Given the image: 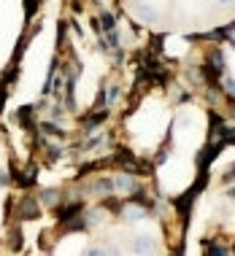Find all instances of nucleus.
I'll use <instances>...</instances> for the list:
<instances>
[{
    "instance_id": "obj_8",
    "label": "nucleus",
    "mask_w": 235,
    "mask_h": 256,
    "mask_svg": "<svg viewBox=\"0 0 235 256\" xmlns=\"http://www.w3.org/2000/svg\"><path fill=\"white\" fill-rule=\"evenodd\" d=\"M205 246H208V254L205 256H227V251L222 246H213V243H205Z\"/></svg>"
},
{
    "instance_id": "obj_1",
    "label": "nucleus",
    "mask_w": 235,
    "mask_h": 256,
    "mask_svg": "<svg viewBox=\"0 0 235 256\" xmlns=\"http://www.w3.org/2000/svg\"><path fill=\"white\" fill-rule=\"evenodd\" d=\"M154 251H157V243H154V238H151V234H138V238L133 240V254L151 256Z\"/></svg>"
},
{
    "instance_id": "obj_5",
    "label": "nucleus",
    "mask_w": 235,
    "mask_h": 256,
    "mask_svg": "<svg viewBox=\"0 0 235 256\" xmlns=\"http://www.w3.org/2000/svg\"><path fill=\"white\" fill-rule=\"evenodd\" d=\"M133 186H135V181H133V178L127 176V172H122V176H119V178H116V181H114V189H119V192H130V189H133Z\"/></svg>"
},
{
    "instance_id": "obj_18",
    "label": "nucleus",
    "mask_w": 235,
    "mask_h": 256,
    "mask_svg": "<svg viewBox=\"0 0 235 256\" xmlns=\"http://www.w3.org/2000/svg\"><path fill=\"white\" fill-rule=\"evenodd\" d=\"M232 194H235V192H232Z\"/></svg>"
},
{
    "instance_id": "obj_6",
    "label": "nucleus",
    "mask_w": 235,
    "mask_h": 256,
    "mask_svg": "<svg viewBox=\"0 0 235 256\" xmlns=\"http://www.w3.org/2000/svg\"><path fill=\"white\" fill-rule=\"evenodd\" d=\"M143 216H146V213H143L141 208H130V205H127V208L122 210V218H124V221H141Z\"/></svg>"
},
{
    "instance_id": "obj_4",
    "label": "nucleus",
    "mask_w": 235,
    "mask_h": 256,
    "mask_svg": "<svg viewBox=\"0 0 235 256\" xmlns=\"http://www.w3.org/2000/svg\"><path fill=\"white\" fill-rule=\"evenodd\" d=\"M138 16L143 19V22H157L160 19V14H157L151 6H143V3H138Z\"/></svg>"
},
{
    "instance_id": "obj_10",
    "label": "nucleus",
    "mask_w": 235,
    "mask_h": 256,
    "mask_svg": "<svg viewBox=\"0 0 235 256\" xmlns=\"http://www.w3.org/2000/svg\"><path fill=\"white\" fill-rule=\"evenodd\" d=\"M114 27H116L114 16H111V14H106V16H103V30H106V32H114Z\"/></svg>"
},
{
    "instance_id": "obj_16",
    "label": "nucleus",
    "mask_w": 235,
    "mask_h": 256,
    "mask_svg": "<svg viewBox=\"0 0 235 256\" xmlns=\"http://www.w3.org/2000/svg\"><path fill=\"white\" fill-rule=\"evenodd\" d=\"M219 6H230V3H235V0H216Z\"/></svg>"
},
{
    "instance_id": "obj_11",
    "label": "nucleus",
    "mask_w": 235,
    "mask_h": 256,
    "mask_svg": "<svg viewBox=\"0 0 235 256\" xmlns=\"http://www.w3.org/2000/svg\"><path fill=\"white\" fill-rule=\"evenodd\" d=\"M84 256H108V251H106V248H100V246H92V248H87V251H84Z\"/></svg>"
},
{
    "instance_id": "obj_13",
    "label": "nucleus",
    "mask_w": 235,
    "mask_h": 256,
    "mask_svg": "<svg viewBox=\"0 0 235 256\" xmlns=\"http://www.w3.org/2000/svg\"><path fill=\"white\" fill-rule=\"evenodd\" d=\"M224 92L230 94V98H235V78H230V76L224 78Z\"/></svg>"
},
{
    "instance_id": "obj_14",
    "label": "nucleus",
    "mask_w": 235,
    "mask_h": 256,
    "mask_svg": "<svg viewBox=\"0 0 235 256\" xmlns=\"http://www.w3.org/2000/svg\"><path fill=\"white\" fill-rule=\"evenodd\" d=\"M108 46H114V49L119 46V38H116V32H108Z\"/></svg>"
},
{
    "instance_id": "obj_7",
    "label": "nucleus",
    "mask_w": 235,
    "mask_h": 256,
    "mask_svg": "<svg viewBox=\"0 0 235 256\" xmlns=\"http://www.w3.org/2000/svg\"><path fill=\"white\" fill-rule=\"evenodd\" d=\"M81 210V205H71V208H62L60 210V218L62 221H68V218H73V213H79Z\"/></svg>"
},
{
    "instance_id": "obj_17",
    "label": "nucleus",
    "mask_w": 235,
    "mask_h": 256,
    "mask_svg": "<svg viewBox=\"0 0 235 256\" xmlns=\"http://www.w3.org/2000/svg\"><path fill=\"white\" fill-rule=\"evenodd\" d=\"M232 251H235V248H232Z\"/></svg>"
},
{
    "instance_id": "obj_15",
    "label": "nucleus",
    "mask_w": 235,
    "mask_h": 256,
    "mask_svg": "<svg viewBox=\"0 0 235 256\" xmlns=\"http://www.w3.org/2000/svg\"><path fill=\"white\" fill-rule=\"evenodd\" d=\"M36 11V0H27V14H33Z\"/></svg>"
},
{
    "instance_id": "obj_12",
    "label": "nucleus",
    "mask_w": 235,
    "mask_h": 256,
    "mask_svg": "<svg viewBox=\"0 0 235 256\" xmlns=\"http://www.w3.org/2000/svg\"><path fill=\"white\" fill-rule=\"evenodd\" d=\"M41 200H44L46 205H54V202H57V192H54V189H46V192H44V197H41Z\"/></svg>"
},
{
    "instance_id": "obj_2",
    "label": "nucleus",
    "mask_w": 235,
    "mask_h": 256,
    "mask_svg": "<svg viewBox=\"0 0 235 256\" xmlns=\"http://www.w3.org/2000/svg\"><path fill=\"white\" fill-rule=\"evenodd\" d=\"M89 192H92L95 197H108V194H114V181L111 178H98V181H95L92 186H89Z\"/></svg>"
},
{
    "instance_id": "obj_9",
    "label": "nucleus",
    "mask_w": 235,
    "mask_h": 256,
    "mask_svg": "<svg viewBox=\"0 0 235 256\" xmlns=\"http://www.w3.org/2000/svg\"><path fill=\"white\" fill-rule=\"evenodd\" d=\"M100 218H103V213H100V210H92L89 216H84V224H87V226H92V224H98Z\"/></svg>"
},
{
    "instance_id": "obj_3",
    "label": "nucleus",
    "mask_w": 235,
    "mask_h": 256,
    "mask_svg": "<svg viewBox=\"0 0 235 256\" xmlns=\"http://www.w3.org/2000/svg\"><path fill=\"white\" fill-rule=\"evenodd\" d=\"M19 216L22 218H38V202L33 197H22L19 202Z\"/></svg>"
}]
</instances>
